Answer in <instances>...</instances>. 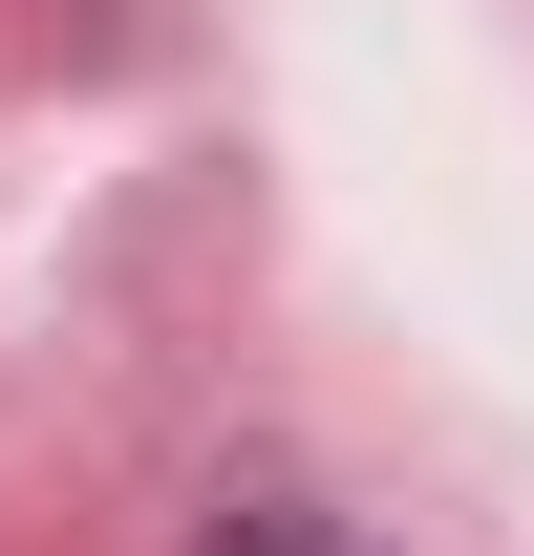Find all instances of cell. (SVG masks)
I'll use <instances>...</instances> for the list:
<instances>
[{
  "instance_id": "6da1fadb",
  "label": "cell",
  "mask_w": 534,
  "mask_h": 556,
  "mask_svg": "<svg viewBox=\"0 0 534 556\" xmlns=\"http://www.w3.org/2000/svg\"><path fill=\"white\" fill-rule=\"evenodd\" d=\"M193 556H364V535H342L321 492H236V514H214V535H193Z\"/></svg>"
}]
</instances>
